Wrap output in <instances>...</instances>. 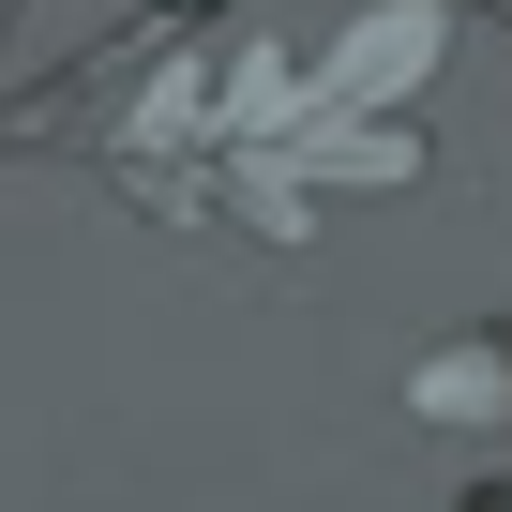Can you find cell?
<instances>
[{
  "instance_id": "cell-1",
  "label": "cell",
  "mask_w": 512,
  "mask_h": 512,
  "mask_svg": "<svg viewBox=\"0 0 512 512\" xmlns=\"http://www.w3.org/2000/svg\"><path fill=\"white\" fill-rule=\"evenodd\" d=\"M422 61H437V0H392V16H362V31L332 46L317 91H332V106H377V91H407Z\"/></svg>"
}]
</instances>
